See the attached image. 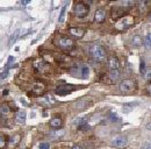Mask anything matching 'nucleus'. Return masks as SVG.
Listing matches in <instances>:
<instances>
[{
  "label": "nucleus",
  "mask_w": 151,
  "mask_h": 149,
  "mask_svg": "<svg viewBox=\"0 0 151 149\" xmlns=\"http://www.w3.org/2000/svg\"><path fill=\"white\" fill-rule=\"evenodd\" d=\"M34 69L37 71L38 74H47L48 71H49V69H50V65H49V63H47V62H44L42 58H38L36 59L35 62H34Z\"/></svg>",
  "instance_id": "obj_8"
},
{
  "label": "nucleus",
  "mask_w": 151,
  "mask_h": 149,
  "mask_svg": "<svg viewBox=\"0 0 151 149\" xmlns=\"http://www.w3.org/2000/svg\"><path fill=\"white\" fill-rule=\"evenodd\" d=\"M20 140H21V136H20L19 134H17V135H13L11 139H9V142H8V145H9V147H12V148H15L20 143Z\"/></svg>",
  "instance_id": "obj_17"
},
{
  "label": "nucleus",
  "mask_w": 151,
  "mask_h": 149,
  "mask_svg": "<svg viewBox=\"0 0 151 149\" xmlns=\"http://www.w3.org/2000/svg\"><path fill=\"white\" fill-rule=\"evenodd\" d=\"M65 12H66V5H64V6H63L62 12H60V15H59V22H60V23L64 21V18H65Z\"/></svg>",
  "instance_id": "obj_25"
},
{
  "label": "nucleus",
  "mask_w": 151,
  "mask_h": 149,
  "mask_svg": "<svg viewBox=\"0 0 151 149\" xmlns=\"http://www.w3.org/2000/svg\"><path fill=\"white\" fill-rule=\"evenodd\" d=\"M145 128H147L148 130H151V121H149V122L145 125Z\"/></svg>",
  "instance_id": "obj_28"
},
{
  "label": "nucleus",
  "mask_w": 151,
  "mask_h": 149,
  "mask_svg": "<svg viewBox=\"0 0 151 149\" xmlns=\"http://www.w3.org/2000/svg\"><path fill=\"white\" fill-rule=\"evenodd\" d=\"M135 88H136V84H135V80H132V79H124L119 85L120 91L124 94H129V93L134 92Z\"/></svg>",
  "instance_id": "obj_6"
},
{
  "label": "nucleus",
  "mask_w": 151,
  "mask_h": 149,
  "mask_svg": "<svg viewBox=\"0 0 151 149\" xmlns=\"http://www.w3.org/2000/svg\"><path fill=\"white\" fill-rule=\"evenodd\" d=\"M38 149H50V143L49 142H41L38 145Z\"/></svg>",
  "instance_id": "obj_26"
},
{
  "label": "nucleus",
  "mask_w": 151,
  "mask_h": 149,
  "mask_svg": "<svg viewBox=\"0 0 151 149\" xmlns=\"http://www.w3.org/2000/svg\"><path fill=\"white\" fill-rule=\"evenodd\" d=\"M7 94H8V90H5L4 91V95H7Z\"/></svg>",
  "instance_id": "obj_32"
},
{
  "label": "nucleus",
  "mask_w": 151,
  "mask_h": 149,
  "mask_svg": "<svg viewBox=\"0 0 151 149\" xmlns=\"http://www.w3.org/2000/svg\"><path fill=\"white\" fill-rule=\"evenodd\" d=\"M70 74L80 79H87L90 77V68L87 64H80L70 69Z\"/></svg>",
  "instance_id": "obj_3"
},
{
  "label": "nucleus",
  "mask_w": 151,
  "mask_h": 149,
  "mask_svg": "<svg viewBox=\"0 0 151 149\" xmlns=\"http://www.w3.org/2000/svg\"><path fill=\"white\" fill-rule=\"evenodd\" d=\"M106 15H107L106 9H104V8H99V9L95 11L94 20L96 21V22H104V21L106 20Z\"/></svg>",
  "instance_id": "obj_12"
},
{
  "label": "nucleus",
  "mask_w": 151,
  "mask_h": 149,
  "mask_svg": "<svg viewBox=\"0 0 151 149\" xmlns=\"http://www.w3.org/2000/svg\"><path fill=\"white\" fill-rule=\"evenodd\" d=\"M37 101L41 105H44V106H47V107H51V106L56 105V99H55V97H54L52 94H49V93H47V94H44L43 97L38 98Z\"/></svg>",
  "instance_id": "obj_10"
},
{
  "label": "nucleus",
  "mask_w": 151,
  "mask_h": 149,
  "mask_svg": "<svg viewBox=\"0 0 151 149\" xmlns=\"http://www.w3.org/2000/svg\"><path fill=\"white\" fill-rule=\"evenodd\" d=\"M9 112H11V108H9L7 105H2V106H1V108H0V113H1L2 115H7Z\"/></svg>",
  "instance_id": "obj_23"
},
{
  "label": "nucleus",
  "mask_w": 151,
  "mask_h": 149,
  "mask_svg": "<svg viewBox=\"0 0 151 149\" xmlns=\"http://www.w3.org/2000/svg\"><path fill=\"white\" fill-rule=\"evenodd\" d=\"M127 145H128V139L122 134H116L112 137V146L115 148H124L127 147Z\"/></svg>",
  "instance_id": "obj_7"
},
{
  "label": "nucleus",
  "mask_w": 151,
  "mask_h": 149,
  "mask_svg": "<svg viewBox=\"0 0 151 149\" xmlns=\"http://www.w3.org/2000/svg\"><path fill=\"white\" fill-rule=\"evenodd\" d=\"M130 43H132V46L134 48H139V47L143 44V38H142L141 35L135 34V35L132 37V40H130Z\"/></svg>",
  "instance_id": "obj_15"
},
{
  "label": "nucleus",
  "mask_w": 151,
  "mask_h": 149,
  "mask_svg": "<svg viewBox=\"0 0 151 149\" xmlns=\"http://www.w3.org/2000/svg\"><path fill=\"white\" fill-rule=\"evenodd\" d=\"M32 91L36 94H41L45 91V85L42 83V82H35L33 84V88H32Z\"/></svg>",
  "instance_id": "obj_13"
},
{
  "label": "nucleus",
  "mask_w": 151,
  "mask_h": 149,
  "mask_svg": "<svg viewBox=\"0 0 151 149\" xmlns=\"http://www.w3.org/2000/svg\"><path fill=\"white\" fill-rule=\"evenodd\" d=\"M108 77L112 82H116L120 79L121 77V72L119 70H109V74H108Z\"/></svg>",
  "instance_id": "obj_19"
},
{
  "label": "nucleus",
  "mask_w": 151,
  "mask_h": 149,
  "mask_svg": "<svg viewBox=\"0 0 151 149\" xmlns=\"http://www.w3.org/2000/svg\"><path fill=\"white\" fill-rule=\"evenodd\" d=\"M149 20L151 21V13H150V15H149Z\"/></svg>",
  "instance_id": "obj_33"
},
{
  "label": "nucleus",
  "mask_w": 151,
  "mask_h": 149,
  "mask_svg": "<svg viewBox=\"0 0 151 149\" xmlns=\"http://www.w3.org/2000/svg\"><path fill=\"white\" fill-rule=\"evenodd\" d=\"M72 149H83V148H81L80 146H75V147H73Z\"/></svg>",
  "instance_id": "obj_31"
},
{
  "label": "nucleus",
  "mask_w": 151,
  "mask_h": 149,
  "mask_svg": "<svg viewBox=\"0 0 151 149\" xmlns=\"http://www.w3.org/2000/svg\"><path fill=\"white\" fill-rule=\"evenodd\" d=\"M76 89L77 88H76L75 85H72V84H60V85H58L56 88L55 92L58 95H65V94H69L72 91H75Z\"/></svg>",
  "instance_id": "obj_9"
},
{
  "label": "nucleus",
  "mask_w": 151,
  "mask_h": 149,
  "mask_svg": "<svg viewBox=\"0 0 151 149\" xmlns=\"http://www.w3.org/2000/svg\"><path fill=\"white\" fill-rule=\"evenodd\" d=\"M69 33H70V35H72L76 38H81L85 35V29L79 28V27H71V28H69Z\"/></svg>",
  "instance_id": "obj_11"
},
{
  "label": "nucleus",
  "mask_w": 151,
  "mask_h": 149,
  "mask_svg": "<svg viewBox=\"0 0 151 149\" xmlns=\"http://www.w3.org/2000/svg\"><path fill=\"white\" fill-rule=\"evenodd\" d=\"M26 116H27V114H26V112L23 111V110H20V111L17 112V114H15V121L18 122V124H24L26 122Z\"/></svg>",
  "instance_id": "obj_16"
},
{
  "label": "nucleus",
  "mask_w": 151,
  "mask_h": 149,
  "mask_svg": "<svg viewBox=\"0 0 151 149\" xmlns=\"http://www.w3.org/2000/svg\"><path fill=\"white\" fill-rule=\"evenodd\" d=\"M7 145V141H6V137L4 135L0 134V149H4Z\"/></svg>",
  "instance_id": "obj_24"
},
{
  "label": "nucleus",
  "mask_w": 151,
  "mask_h": 149,
  "mask_svg": "<svg viewBox=\"0 0 151 149\" xmlns=\"http://www.w3.org/2000/svg\"><path fill=\"white\" fill-rule=\"evenodd\" d=\"M88 54L96 62H102V61L106 59V51L99 44H92L88 48Z\"/></svg>",
  "instance_id": "obj_2"
},
{
  "label": "nucleus",
  "mask_w": 151,
  "mask_h": 149,
  "mask_svg": "<svg viewBox=\"0 0 151 149\" xmlns=\"http://www.w3.org/2000/svg\"><path fill=\"white\" fill-rule=\"evenodd\" d=\"M108 67H109L111 70H119V68H120V61L117 59V57L111 56L108 58Z\"/></svg>",
  "instance_id": "obj_14"
},
{
  "label": "nucleus",
  "mask_w": 151,
  "mask_h": 149,
  "mask_svg": "<svg viewBox=\"0 0 151 149\" xmlns=\"http://www.w3.org/2000/svg\"><path fill=\"white\" fill-rule=\"evenodd\" d=\"M150 5L151 2H149V1H141L139 2V12H141V14H144L149 9Z\"/></svg>",
  "instance_id": "obj_20"
},
{
  "label": "nucleus",
  "mask_w": 151,
  "mask_h": 149,
  "mask_svg": "<svg viewBox=\"0 0 151 149\" xmlns=\"http://www.w3.org/2000/svg\"><path fill=\"white\" fill-rule=\"evenodd\" d=\"M144 149H151V142H150V143H148V145L145 146V148H144Z\"/></svg>",
  "instance_id": "obj_30"
},
{
  "label": "nucleus",
  "mask_w": 151,
  "mask_h": 149,
  "mask_svg": "<svg viewBox=\"0 0 151 149\" xmlns=\"http://www.w3.org/2000/svg\"><path fill=\"white\" fill-rule=\"evenodd\" d=\"M54 43L56 44L58 48H60L64 51H70L75 47L73 40L68 36H64V35H58V36H56V38L54 40Z\"/></svg>",
  "instance_id": "obj_1"
},
{
  "label": "nucleus",
  "mask_w": 151,
  "mask_h": 149,
  "mask_svg": "<svg viewBox=\"0 0 151 149\" xmlns=\"http://www.w3.org/2000/svg\"><path fill=\"white\" fill-rule=\"evenodd\" d=\"M143 44H144V48H145L147 50L151 49V33H149L147 36L144 37V40H143Z\"/></svg>",
  "instance_id": "obj_21"
},
{
  "label": "nucleus",
  "mask_w": 151,
  "mask_h": 149,
  "mask_svg": "<svg viewBox=\"0 0 151 149\" xmlns=\"http://www.w3.org/2000/svg\"><path fill=\"white\" fill-rule=\"evenodd\" d=\"M88 11H90L88 5L85 2H81V1L76 2L75 6H73V13L78 18H85L88 14Z\"/></svg>",
  "instance_id": "obj_5"
},
{
  "label": "nucleus",
  "mask_w": 151,
  "mask_h": 149,
  "mask_svg": "<svg viewBox=\"0 0 151 149\" xmlns=\"http://www.w3.org/2000/svg\"><path fill=\"white\" fill-rule=\"evenodd\" d=\"M49 125H50V127H52V128H59V127H62V125H63V122H62V119L60 118H52L50 121H49Z\"/></svg>",
  "instance_id": "obj_18"
},
{
  "label": "nucleus",
  "mask_w": 151,
  "mask_h": 149,
  "mask_svg": "<svg viewBox=\"0 0 151 149\" xmlns=\"http://www.w3.org/2000/svg\"><path fill=\"white\" fill-rule=\"evenodd\" d=\"M147 91H148V94L149 95H151V83L148 85V89H147Z\"/></svg>",
  "instance_id": "obj_29"
},
{
  "label": "nucleus",
  "mask_w": 151,
  "mask_h": 149,
  "mask_svg": "<svg viewBox=\"0 0 151 149\" xmlns=\"http://www.w3.org/2000/svg\"><path fill=\"white\" fill-rule=\"evenodd\" d=\"M134 22H135V20L132 15H124V17L119 19V21H116L115 28L119 29V30H126V29L132 27Z\"/></svg>",
  "instance_id": "obj_4"
},
{
  "label": "nucleus",
  "mask_w": 151,
  "mask_h": 149,
  "mask_svg": "<svg viewBox=\"0 0 151 149\" xmlns=\"http://www.w3.org/2000/svg\"><path fill=\"white\" fill-rule=\"evenodd\" d=\"M143 77L145 80H151V68H147L143 72Z\"/></svg>",
  "instance_id": "obj_22"
},
{
  "label": "nucleus",
  "mask_w": 151,
  "mask_h": 149,
  "mask_svg": "<svg viewBox=\"0 0 151 149\" xmlns=\"http://www.w3.org/2000/svg\"><path fill=\"white\" fill-rule=\"evenodd\" d=\"M121 5L122 6H134V5H136V2L135 1H123V2H121Z\"/></svg>",
  "instance_id": "obj_27"
}]
</instances>
